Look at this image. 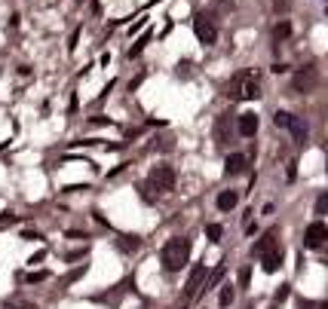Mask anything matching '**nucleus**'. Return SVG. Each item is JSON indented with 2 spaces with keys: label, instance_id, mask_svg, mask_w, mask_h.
I'll use <instances>...</instances> for the list:
<instances>
[{
  "label": "nucleus",
  "instance_id": "1",
  "mask_svg": "<svg viewBox=\"0 0 328 309\" xmlns=\"http://www.w3.org/2000/svg\"><path fill=\"white\" fill-rule=\"evenodd\" d=\"M187 260H190V242H187L184 236L169 239V242L163 245V251H160V264H163L166 273H178V270H184Z\"/></svg>",
  "mask_w": 328,
  "mask_h": 309
},
{
  "label": "nucleus",
  "instance_id": "2",
  "mask_svg": "<svg viewBox=\"0 0 328 309\" xmlns=\"http://www.w3.org/2000/svg\"><path fill=\"white\" fill-rule=\"evenodd\" d=\"M316 80H319L316 64H304V67H298V70L292 74V89H295L298 95H310V92L316 89Z\"/></svg>",
  "mask_w": 328,
  "mask_h": 309
},
{
  "label": "nucleus",
  "instance_id": "3",
  "mask_svg": "<svg viewBox=\"0 0 328 309\" xmlns=\"http://www.w3.org/2000/svg\"><path fill=\"white\" fill-rule=\"evenodd\" d=\"M147 184L154 193H169L175 187V169L172 165H154L147 175Z\"/></svg>",
  "mask_w": 328,
  "mask_h": 309
},
{
  "label": "nucleus",
  "instance_id": "4",
  "mask_svg": "<svg viewBox=\"0 0 328 309\" xmlns=\"http://www.w3.org/2000/svg\"><path fill=\"white\" fill-rule=\"evenodd\" d=\"M261 70L258 67H249L246 74H239V98H249V101H255V98H261Z\"/></svg>",
  "mask_w": 328,
  "mask_h": 309
},
{
  "label": "nucleus",
  "instance_id": "5",
  "mask_svg": "<svg viewBox=\"0 0 328 309\" xmlns=\"http://www.w3.org/2000/svg\"><path fill=\"white\" fill-rule=\"evenodd\" d=\"M193 34H196V40L203 46H212L218 40V28H215V21L209 15H193Z\"/></svg>",
  "mask_w": 328,
  "mask_h": 309
},
{
  "label": "nucleus",
  "instance_id": "6",
  "mask_svg": "<svg viewBox=\"0 0 328 309\" xmlns=\"http://www.w3.org/2000/svg\"><path fill=\"white\" fill-rule=\"evenodd\" d=\"M304 245H307L310 251H316V248L328 245V227L322 224V221H313V224L307 227V233H304Z\"/></svg>",
  "mask_w": 328,
  "mask_h": 309
},
{
  "label": "nucleus",
  "instance_id": "7",
  "mask_svg": "<svg viewBox=\"0 0 328 309\" xmlns=\"http://www.w3.org/2000/svg\"><path fill=\"white\" fill-rule=\"evenodd\" d=\"M233 132H239L236 123H233V113H221L218 123H215V141H218V144H230V141H233Z\"/></svg>",
  "mask_w": 328,
  "mask_h": 309
},
{
  "label": "nucleus",
  "instance_id": "8",
  "mask_svg": "<svg viewBox=\"0 0 328 309\" xmlns=\"http://www.w3.org/2000/svg\"><path fill=\"white\" fill-rule=\"evenodd\" d=\"M282 257H286L282 248H270V251H264V254H261V270H264V273H276V270L282 267Z\"/></svg>",
  "mask_w": 328,
  "mask_h": 309
},
{
  "label": "nucleus",
  "instance_id": "9",
  "mask_svg": "<svg viewBox=\"0 0 328 309\" xmlns=\"http://www.w3.org/2000/svg\"><path fill=\"white\" fill-rule=\"evenodd\" d=\"M236 129H239V135L252 138V135L258 132V113H243V116L236 120Z\"/></svg>",
  "mask_w": 328,
  "mask_h": 309
},
{
  "label": "nucleus",
  "instance_id": "10",
  "mask_svg": "<svg viewBox=\"0 0 328 309\" xmlns=\"http://www.w3.org/2000/svg\"><path fill=\"white\" fill-rule=\"evenodd\" d=\"M203 276H206V267L203 264H196L193 267V273H190V279H187V288H184V297H193V291L203 285Z\"/></svg>",
  "mask_w": 328,
  "mask_h": 309
},
{
  "label": "nucleus",
  "instance_id": "11",
  "mask_svg": "<svg viewBox=\"0 0 328 309\" xmlns=\"http://www.w3.org/2000/svg\"><path fill=\"white\" fill-rule=\"evenodd\" d=\"M239 205V193L236 190H224V193H218V208L221 211H233Z\"/></svg>",
  "mask_w": 328,
  "mask_h": 309
},
{
  "label": "nucleus",
  "instance_id": "12",
  "mask_svg": "<svg viewBox=\"0 0 328 309\" xmlns=\"http://www.w3.org/2000/svg\"><path fill=\"white\" fill-rule=\"evenodd\" d=\"M289 129H292V138H295L298 144H304V141H307V132H310V129H307V123H304L301 116H292Z\"/></svg>",
  "mask_w": 328,
  "mask_h": 309
},
{
  "label": "nucleus",
  "instance_id": "13",
  "mask_svg": "<svg viewBox=\"0 0 328 309\" xmlns=\"http://www.w3.org/2000/svg\"><path fill=\"white\" fill-rule=\"evenodd\" d=\"M224 165H227L230 175H243V172H246V156H243V153H230Z\"/></svg>",
  "mask_w": 328,
  "mask_h": 309
},
{
  "label": "nucleus",
  "instance_id": "14",
  "mask_svg": "<svg viewBox=\"0 0 328 309\" xmlns=\"http://www.w3.org/2000/svg\"><path fill=\"white\" fill-rule=\"evenodd\" d=\"M117 248L126 251V254H132V251L141 248V239H138V236H120V239H117Z\"/></svg>",
  "mask_w": 328,
  "mask_h": 309
},
{
  "label": "nucleus",
  "instance_id": "15",
  "mask_svg": "<svg viewBox=\"0 0 328 309\" xmlns=\"http://www.w3.org/2000/svg\"><path fill=\"white\" fill-rule=\"evenodd\" d=\"M292 34H295V28H292V21H289V18H282V21L273 28V40H276V43H279V40H289Z\"/></svg>",
  "mask_w": 328,
  "mask_h": 309
},
{
  "label": "nucleus",
  "instance_id": "16",
  "mask_svg": "<svg viewBox=\"0 0 328 309\" xmlns=\"http://www.w3.org/2000/svg\"><path fill=\"white\" fill-rule=\"evenodd\" d=\"M270 248H276V230H270V233L255 245V254H264V251H270Z\"/></svg>",
  "mask_w": 328,
  "mask_h": 309
},
{
  "label": "nucleus",
  "instance_id": "17",
  "mask_svg": "<svg viewBox=\"0 0 328 309\" xmlns=\"http://www.w3.org/2000/svg\"><path fill=\"white\" fill-rule=\"evenodd\" d=\"M233 297H236V291H233L230 285H224V288H221V297H218V300H221V306L227 309L230 303H233Z\"/></svg>",
  "mask_w": 328,
  "mask_h": 309
},
{
  "label": "nucleus",
  "instance_id": "18",
  "mask_svg": "<svg viewBox=\"0 0 328 309\" xmlns=\"http://www.w3.org/2000/svg\"><path fill=\"white\" fill-rule=\"evenodd\" d=\"M206 236H209V242H218V239L224 236V230H221V224H209V227H206Z\"/></svg>",
  "mask_w": 328,
  "mask_h": 309
},
{
  "label": "nucleus",
  "instance_id": "19",
  "mask_svg": "<svg viewBox=\"0 0 328 309\" xmlns=\"http://www.w3.org/2000/svg\"><path fill=\"white\" fill-rule=\"evenodd\" d=\"M46 279H49V273H28V276H25V282H28V285H37V282H46Z\"/></svg>",
  "mask_w": 328,
  "mask_h": 309
},
{
  "label": "nucleus",
  "instance_id": "20",
  "mask_svg": "<svg viewBox=\"0 0 328 309\" xmlns=\"http://www.w3.org/2000/svg\"><path fill=\"white\" fill-rule=\"evenodd\" d=\"M316 211H319V215H328V193H322V196L316 199Z\"/></svg>",
  "mask_w": 328,
  "mask_h": 309
},
{
  "label": "nucleus",
  "instance_id": "21",
  "mask_svg": "<svg viewBox=\"0 0 328 309\" xmlns=\"http://www.w3.org/2000/svg\"><path fill=\"white\" fill-rule=\"evenodd\" d=\"M289 123H292V113L279 110V113H276V126H289Z\"/></svg>",
  "mask_w": 328,
  "mask_h": 309
},
{
  "label": "nucleus",
  "instance_id": "22",
  "mask_svg": "<svg viewBox=\"0 0 328 309\" xmlns=\"http://www.w3.org/2000/svg\"><path fill=\"white\" fill-rule=\"evenodd\" d=\"M144 43H147V34H144V37H141V40H138V43H135L132 49H129V55H138V52L144 49Z\"/></svg>",
  "mask_w": 328,
  "mask_h": 309
},
{
  "label": "nucleus",
  "instance_id": "23",
  "mask_svg": "<svg viewBox=\"0 0 328 309\" xmlns=\"http://www.w3.org/2000/svg\"><path fill=\"white\" fill-rule=\"evenodd\" d=\"M249 279H252V270H239V285H243V288L249 285Z\"/></svg>",
  "mask_w": 328,
  "mask_h": 309
},
{
  "label": "nucleus",
  "instance_id": "24",
  "mask_svg": "<svg viewBox=\"0 0 328 309\" xmlns=\"http://www.w3.org/2000/svg\"><path fill=\"white\" fill-rule=\"evenodd\" d=\"M270 3H273L279 12H286V9H289V0H270Z\"/></svg>",
  "mask_w": 328,
  "mask_h": 309
},
{
  "label": "nucleus",
  "instance_id": "25",
  "mask_svg": "<svg viewBox=\"0 0 328 309\" xmlns=\"http://www.w3.org/2000/svg\"><path fill=\"white\" fill-rule=\"evenodd\" d=\"M68 239H86V233H80V230H74V233H71V230H68Z\"/></svg>",
  "mask_w": 328,
  "mask_h": 309
},
{
  "label": "nucleus",
  "instance_id": "26",
  "mask_svg": "<svg viewBox=\"0 0 328 309\" xmlns=\"http://www.w3.org/2000/svg\"><path fill=\"white\" fill-rule=\"evenodd\" d=\"M319 309H328V303H322V306H319Z\"/></svg>",
  "mask_w": 328,
  "mask_h": 309
},
{
  "label": "nucleus",
  "instance_id": "27",
  "mask_svg": "<svg viewBox=\"0 0 328 309\" xmlns=\"http://www.w3.org/2000/svg\"><path fill=\"white\" fill-rule=\"evenodd\" d=\"M301 309H310V306H307V303H304V306H301Z\"/></svg>",
  "mask_w": 328,
  "mask_h": 309
}]
</instances>
